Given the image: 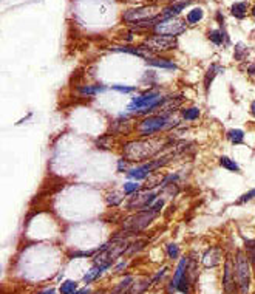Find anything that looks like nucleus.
<instances>
[{"label": "nucleus", "mask_w": 255, "mask_h": 294, "mask_svg": "<svg viewBox=\"0 0 255 294\" xmlns=\"http://www.w3.org/2000/svg\"><path fill=\"white\" fill-rule=\"evenodd\" d=\"M156 217H158V214H155L153 211H150V209L135 212V214H132V216L125 217L122 220V223H121L122 231L121 232L125 234V235L138 234L141 231H144L147 226L152 225Z\"/></svg>", "instance_id": "nucleus-4"}, {"label": "nucleus", "mask_w": 255, "mask_h": 294, "mask_svg": "<svg viewBox=\"0 0 255 294\" xmlns=\"http://www.w3.org/2000/svg\"><path fill=\"white\" fill-rule=\"evenodd\" d=\"M110 89L118 93H122V94H133V93L139 92L138 85H124V84H113V85H110Z\"/></svg>", "instance_id": "nucleus-30"}, {"label": "nucleus", "mask_w": 255, "mask_h": 294, "mask_svg": "<svg viewBox=\"0 0 255 294\" xmlns=\"http://www.w3.org/2000/svg\"><path fill=\"white\" fill-rule=\"evenodd\" d=\"M180 118L184 123H195L201 118V108L198 106H187L180 108Z\"/></svg>", "instance_id": "nucleus-18"}, {"label": "nucleus", "mask_w": 255, "mask_h": 294, "mask_svg": "<svg viewBox=\"0 0 255 294\" xmlns=\"http://www.w3.org/2000/svg\"><path fill=\"white\" fill-rule=\"evenodd\" d=\"M187 265H189V257H184V259H181V260H180V263H178L177 269H175L173 279L170 280V290H177V285H178L180 279L182 277V274L186 273Z\"/></svg>", "instance_id": "nucleus-25"}, {"label": "nucleus", "mask_w": 255, "mask_h": 294, "mask_svg": "<svg viewBox=\"0 0 255 294\" xmlns=\"http://www.w3.org/2000/svg\"><path fill=\"white\" fill-rule=\"evenodd\" d=\"M147 242L146 240H136V242H133V243H130L129 245V249H127V256H132V254H135V252H138V251H141L142 248H144V245H146Z\"/></svg>", "instance_id": "nucleus-35"}, {"label": "nucleus", "mask_w": 255, "mask_h": 294, "mask_svg": "<svg viewBox=\"0 0 255 294\" xmlns=\"http://www.w3.org/2000/svg\"><path fill=\"white\" fill-rule=\"evenodd\" d=\"M159 197H161V190H139L138 194L127 197V200L124 203V209L133 211V212L147 211Z\"/></svg>", "instance_id": "nucleus-6"}, {"label": "nucleus", "mask_w": 255, "mask_h": 294, "mask_svg": "<svg viewBox=\"0 0 255 294\" xmlns=\"http://www.w3.org/2000/svg\"><path fill=\"white\" fill-rule=\"evenodd\" d=\"M165 254L170 260H177L180 257V246L177 243H167L165 245Z\"/></svg>", "instance_id": "nucleus-32"}, {"label": "nucleus", "mask_w": 255, "mask_h": 294, "mask_svg": "<svg viewBox=\"0 0 255 294\" xmlns=\"http://www.w3.org/2000/svg\"><path fill=\"white\" fill-rule=\"evenodd\" d=\"M251 48L244 42H238L234 46V61L238 63H246L249 59Z\"/></svg>", "instance_id": "nucleus-23"}, {"label": "nucleus", "mask_w": 255, "mask_h": 294, "mask_svg": "<svg viewBox=\"0 0 255 294\" xmlns=\"http://www.w3.org/2000/svg\"><path fill=\"white\" fill-rule=\"evenodd\" d=\"M204 19V8L203 6H194L190 8L186 14V22L189 27H195L198 25L201 20Z\"/></svg>", "instance_id": "nucleus-22"}, {"label": "nucleus", "mask_w": 255, "mask_h": 294, "mask_svg": "<svg viewBox=\"0 0 255 294\" xmlns=\"http://www.w3.org/2000/svg\"><path fill=\"white\" fill-rule=\"evenodd\" d=\"M207 39L213 44L215 46H229L230 45V37L226 31V27H218L212 28L207 31Z\"/></svg>", "instance_id": "nucleus-13"}, {"label": "nucleus", "mask_w": 255, "mask_h": 294, "mask_svg": "<svg viewBox=\"0 0 255 294\" xmlns=\"http://www.w3.org/2000/svg\"><path fill=\"white\" fill-rule=\"evenodd\" d=\"M249 115L255 119V99L249 104Z\"/></svg>", "instance_id": "nucleus-39"}, {"label": "nucleus", "mask_w": 255, "mask_h": 294, "mask_svg": "<svg viewBox=\"0 0 255 294\" xmlns=\"http://www.w3.org/2000/svg\"><path fill=\"white\" fill-rule=\"evenodd\" d=\"M251 11V6H249V2H246V0H241V2H235L230 5L229 8V13L232 17L238 19V20H243L248 13Z\"/></svg>", "instance_id": "nucleus-19"}, {"label": "nucleus", "mask_w": 255, "mask_h": 294, "mask_svg": "<svg viewBox=\"0 0 255 294\" xmlns=\"http://www.w3.org/2000/svg\"><path fill=\"white\" fill-rule=\"evenodd\" d=\"M240 68L244 71L249 77H255V62H246V63H240Z\"/></svg>", "instance_id": "nucleus-36"}, {"label": "nucleus", "mask_w": 255, "mask_h": 294, "mask_svg": "<svg viewBox=\"0 0 255 294\" xmlns=\"http://www.w3.org/2000/svg\"><path fill=\"white\" fill-rule=\"evenodd\" d=\"M170 138L150 137L127 141L122 144V156L132 163H146L159 156L164 149L170 146Z\"/></svg>", "instance_id": "nucleus-1"}, {"label": "nucleus", "mask_w": 255, "mask_h": 294, "mask_svg": "<svg viewBox=\"0 0 255 294\" xmlns=\"http://www.w3.org/2000/svg\"><path fill=\"white\" fill-rule=\"evenodd\" d=\"M172 2H178V0H170V3H172Z\"/></svg>", "instance_id": "nucleus-42"}, {"label": "nucleus", "mask_w": 255, "mask_h": 294, "mask_svg": "<svg viewBox=\"0 0 255 294\" xmlns=\"http://www.w3.org/2000/svg\"><path fill=\"white\" fill-rule=\"evenodd\" d=\"M226 139L230 142L232 146H243L244 141H246V132L243 129H229L226 132Z\"/></svg>", "instance_id": "nucleus-24"}, {"label": "nucleus", "mask_w": 255, "mask_h": 294, "mask_svg": "<svg viewBox=\"0 0 255 294\" xmlns=\"http://www.w3.org/2000/svg\"><path fill=\"white\" fill-rule=\"evenodd\" d=\"M165 94L158 89V87H150V89L133 94L125 112H129L135 118H142L158 113L161 108Z\"/></svg>", "instance_id": "nucleus-3"}, {"label": "nucleus", "mask_w": 255, "mask_h": 294, "mask_svg": "<svg viewBox=\"0 0 255 294\" xmlns=\"http://www.w3.org/2000/svg\"><path fill=\"white\" fill-rule=\"evenodd\" d=\"M142 45H146L153 54L167 53V51H173V50L178 48V37L163 36V34H152V36H149V37L144 39Z\"/></svg>", "instance_id": "nucleus-8"}, {"label": "nucleus", "mask_w": 255, "mask_h": 294, "mask_svg": "<svg viewBox=\"0 0 255 294\" xmlns=\"http://www.w3.org/2000/svg\"><path fill=\"white\" fill-rule=\"evenodd\" d=\"M77 290V283L75 280H65L60 285V294H75Z\"/></svg>", "instance_id": "nucleus-31"}, {"label": "nucleus", "mask_w": 255, "mask_h": 294, "mask_svg": "<svg viewBox=\"0 0 255 294\" xmlns=\"http://www.w3.org/2000/svg\"><path fill=\"white\" fill-rule=\"evenodd\" d=\"M156 82H158L156 71L155 70H146L144 75H142V77H141V84L149 85V89H150V87H158Z\"/></svg>", "instance_id": "nucleus-29"}, {"label": "nucleus", "mask_w": 255, "mask_h": 294, "mask_svg": "<svg viewBox=\"0 0 255 294\" xmlns=\"http://www.w3.org/2000/svg\"><path fill=\"white\" fill-rule=\"evenodd\" d=\"M252 200H255V187L251 189V190H248V192L241 194L240 197H238L237 204H246V203H249V201H252Z\"/></svg>", "instance_id": "nucleus-34"}, {"label": "nucleus", "mask_w": 255, "mask_h": 294, "mask_svg": "<svg viewBox=\"0 0 255 294\" xmlns=\"http://www.w3.org/2000/svg\"><path fill=\"white\" fill-rule=\"evenodd\" d=\"M163 10H159L158 5H146V6H138V8H132V10H127L122 14V20L127 23H136V22H142V20H149L153 19L156 15L161 14Z\"/></svg>", "instance_id": "nucleus-9"}, {"label": "nucleus", "mask_w": 255, "mask_h": 294, "mask_svg": "<svg viewBox=\"0 0 255 294\" xmlns=\"http://www.w3.org/2000/svg\"><path fill=\"white\" fill-rule=\"evenodd\" d=\"M249 13H251V15H252V17L255 19V3H254V5L251 6V11H249Z\"/></svg>", "instance_id": "nucleus-41"}, {"label": "nucleus", "mask_w": 255, "mask_h": 294, "mask_svg": "<svg viewBox=\"0 0 255 294\" xmlns=\"http://www.w3.org/2000/svg\"><path fill=\"white\" fill-rule=\"evenodd\" d=\"M125 265H127V262H121V263H119V266L116 268V271H118V273H121V269L125 268Z\"/></svg>", "instance_id": "nucleus-40"}, {"label": "nucleus", "mask_w": 255, "mask_h": 294, "mask_svg": "<svg viewBox=\"0 0 255 294\" xmlns=\"http://www.w3.org/2000/svg\"><path fill=\"white\" fill-rule=\"evenodd\" d=\"M108 87L104 84H84L77 87V93L81 94L82 98H93L96 94H101L104 92H107Z\"/></svg>", "instance_id": "nucleus-17"}, {"label": "nucleus", "mask_w": 255, "mask_h": 294, "mask_svg": "<svg viewBox=\"0 0 255 294\" xmlns=\"http://www.w3.org/2000/svg\"><path fill=\"white\" fill-rule=\"evenodd\" d=\"M165 271H167V268H163V269H159V273L153 277V283H156L159 279H163V276L165 274Z\"/></svg>", "instance_id": "nucleus-38"}, {"label": "nucleus", "mask_w": 255, "mask_h": 294, "mask_svg": "<svg viewBox=\"0 0 255 294\" xmlns=\"http://www.w3.org/2000/svg\"><path fill=\"white\" fill-rule=\"evenodd\" d=\"M110 51H115V53H127V54H132V56H138V58H141V59H147V58H150V56H153V53L150 51L146 45H138V46H135V45H127V44H124V45H111L110 48H108Z\"/></svg>", "instance_id": "nucleus-11"}, {"label": "nucleus", "mask_w": 255, "mask_h": 294, "mask_svg": "<svg viewBox=\"0 0 255 294\" xmlns=\"http://www.w3.org/2000/svg\"><path fill=\"white\" fill-rule=\"evenodd\" d=\"M180 123L181 118L173 116V113H153L139 118L135 125V133L138 135V138L161 137V133H169L177 129Z\"/></svg>", "instance_id": "nucleus-2"}, {"label": "nucleus", "mask_w": 255, "mask_h": 294, "mask_svg": "<svg viewBox=\"0 0 255 294\" xmlns=\"http://www.w3.org/2000/svg\"><path fill=\"white\" fill-rule=\"evenodd\" d=\"M104 198H105L107 208H111V209L122 206V203H125V200H127V197L124 195L122 190L121 192H119V190H111V192H107Z\"/></svg>", "instance_id": "nucleus-20"}, {"label": "nucleus", "mask_w": 255, "mask_h": 294, "mask_svg": "<svg viewBox=\"0 0 255 294\" xmlns=\"http://www.w3.org/2000/svg\"><path fill=\"white\" fill-rule=\"evenodd\" d=\"M215 20L218 22V25H220V27H226L225 15H223V13H221V11H217V13H215Z\"/></svg>", "instance_id": "nucleus-37"}, {"label": "nucleus", "mask_w": 255, "mask_h": 294, "mask_svg": "<svg viewBox=\"0 0 255 294\" xmlns=\"http://www.w3.org/2000/svg\"><path fill=\"white\" fill-rule=\"evenodd\" d=\"M121 190L124 192L125 197H132L135 194H138L139 190H142V185L139 181H135V180H127L124 185L121 186Z\"/></svg>", "instance_id": "nucleus-26"}, {"label": "nucleus", "mask_w": 255, "mask_h": 294, "mask_svg": "<svg viewBox=\"0 0 255 294\" xmlns=\"http://www.w3.org/2000/svg\"><path fill=\"white\" fill-rule=\"evenodd\" d=\"M132 169V161H129L127 158H119L116 161V172L118 173H127Z\"/></svg>", "instance_id": "nucleus-33"}, {"label": "nucleus", "mask_w": 255, "mask_h": 294, "mask_svg": "<svg viewBox=\"0 0 255 294\" xmlns=\"http://www.w3.org/2000/svg\"><path fill=\"white\" fill-rule=\"evenodd\" d=\"M152 282L153 280H150V279H142V280L135 282V283H132V287L127 294H142L150 287V285H152Z\"/></svg>", "instance_id": "nucleus-28"}, {"label": "nucleus", "mask_w": 255, "mask_h": 294, "mask_svg": "<svg viewBox=\"0 0 255 294\" xmlns=\"http://www.w3.org/2000/svg\"><path fill=\"white\" fill-rule=\"evenodd\" d=\"M223 293L225 294H238V283H237V274H235V260L227 256L225 259L223 265V277H221Z\"/></svg>", "instance_id": "nucleus-10"}, {"label": "nucleus", "mask_w": 255, "mask_h": 294, "mask_svg": "<svg viewBox=\"0 0 255 294\" xmlns=\"http://www.w3.org/2000/svg\"><path fill=\"white\" fill-rule=\"evenodd\" d=\"M221 262H223V249L220 246H210L201 257V263L204 268H215L218 266Z\"/></svg>", "instance_id": "nucleus-12"}, {"label": "nucleus", "mask_w": 255, "mask_h": 294, "mask_svg": "<svg viewBox=\"0 0 255 294\" xmlns=\"http://www.w3.org/2000/svg\"><path fill=\"white\" fill-rule=\"evenodd\" d=\"M189 5H192V0H178V2H172L170 5H167V6L163 8V11H161L163 19L178 17V15L184 11Z\"/></svg>", "instance_id": "nucleus-14"}, {"label": "nucleus", "mask_w": 255, "mask_h": 294, "mask_svg": "<svg viewBox=\"0 0 255 294\" xmlns=\"http://www.w3.org/2000/svg\"><path fill=\"white\" fill-rule=\"evenodd\" d=\"M147 65L150 67H155V68H163V70H178V65L175 63L172 59H167V58H163L159 56V54H153V56H150L144 61Z\"/></svg>", "instance_id": "nucleus-16"}, {"label": "nucleus", "mask_w": 255, "mask_h": 294, "mask_svg": "<svg viewBox=\"0 0 255 294\" xmlns=\"http://www.w3.org/2000/svg\"><path fill=\"white\" fill-rule=\"evenodd\" d=\"M235 274H237V283L240 294H249L251 283H252V265L249 263L244 251L238 249L235 252Z\"/></svg>", "instance_id": "nucleus-5"}, {"label": "nucleus", "mask_w": 255, "mask_h": 294, "mask_svg": "<svg viewBox=\"0 0 255 294\" xmlns=\"http://www.w3.org/2000/svg\"><path fill=\"white\" fill-rule=\"evenodd\" d=\"M187 22L186 19L180 17H169V19H161L156 25L153 27V34H163V36H172L178 37L186 33L187 30Z\"/></svg>", "instance_id": "nucleus-7"}, {"label": "nucleus", "mask_w": 255, "mask_h": 294, "mask_svg": "<svg viewBox=\"0 0 255 294\" xmlns=\"http://www.w3.org/2000/svg\"><path fill=\"white\" fill-rule=\"evenodd\" d=\"M244 254L255 273V238H244Z\"/></svg>", "instance_id": "nucleus-27"}, {"label": "nucleus", "mask_w": 255, "mask_h": 294, "mask_svg": "<svg viewBox=\"0 0 255 294\" xmlns=\"http://www.w3.org/2000/svg\"><path fill=\"white\" fill-rule=\"evenodd\" d=\"M225 71H226V68L223 65H220V63H217V62L210 63V67L206 70L204 77H203V87H204L206 93L210 92V87H212V84L215 81V77H217L218 75H221V73H225Z\"/></svg>", "instance_id": "nucleus-15"}, {"label": "nucleus", "mask_w": 255, "mask_h": 294, "mask_svg": "<svg viewBox=\"0 0 255 294\" xmlns=\"http://www.w3.org/2000/svg\"><path fill=\"white\" fill-rule=\"evenodd\" d=\"M218 166L221 169H225L227 172H232V173H241V168L240 164L237 163V160H234L232 156L229 155H220L218 156Z\"/></svg>", "instance_id": "nucleus-21"}]
</instances>
